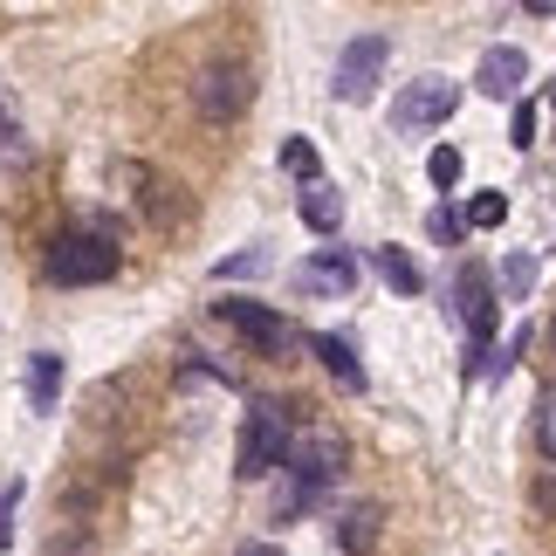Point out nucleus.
Wrapping results in <instances>:
<instances>
[{
	"label": "nucleus",
	"mask_w": 556,
	"mask_h": 556,
	"mask_svg": "<svg viewBox=\"0 0 556 556\" xmlns=\"http://www.w3.org/2000/svg\"><path fill=\"white\" fill-rule=\"evenodd\" d=\"M344 467H351V440L337 433L330 419H309V426H295V440H289V460H282V475L295 488H309V495H324V488L344 481Z\"/></svg>",
	"instance_id": "1"
},
{
	"label": "nucleus",
	"mask_w": 556,
	"mask_h": 556,
	"mask_svg": "<svg viewBox=\"0 0 556 556\" xmlns=\"http://www.w3.org/2000/svg\"><path fill=\"white\" fill-rule=\"evenodd\" d=\"M289 440H295V413L289 399H254L248 419H241V481H262L289 460Z\"/></svg>",
	"instance_id": "2"
},
{
	"label": "nucleus",
	"mask_w": 556,
	"mask_h": 556,
	"mask_svg": "<svg viewBox=\"0 0 556 556\" xmlns=\"http://www.w3.org/2000/svg\"><path fill=\"white\" fill-rule=\"evenodd\" d=\"M111 275H117V248L103 233H62V241H49V282L83 289V282H111Z\"/></svg>",
	"instance_id": "3"
},
{
	"label": "nucleus",
	"mask_w": 556,
	"mask_h": 556,
	"mask_svg": "<svg viewBox=\"0 0 556 556\" xmlns=\"http://www.w3.org/2000/svg\"><path fill=\"white\" fill-rule=\"evenodd\" d=\"M460 111V83H446V76H419V83H405L399 103H392V124L405 138H419V131H433V124H446Z\"/></svg>",
	"instance_id": "4"
},
{
	"label": "nucleus",
	"mask_w": 556,
	"mask_h": 556,
	"mask_svg": "<svg viewBox=\"0 0 556 556\" xmlns=\"http://www.w3.org/2000/svg\"><path fill=\"white\" fill-rule=\"evenodd\" d=\"M454 316L467 324V337H475V357H467V371H481V357H495L488 344H495V282L467 262L460 275H454Z\"/></svg>",
	"instance_id": "5"
},
{
	"label": "nucleus",
	"mask_w": 556,
	"mask_h": 556,
	"mask_svg": "<svg viewBox=\"0 0 556 556\" xmlns=\"http://www.w3.org/2000/svg\"><path fill=\"white\" fill-rule=\"evenodd\" d=\"M248 97H254V76L241 62H213V70H200V83H192V103H200L206 124H233L248 111Z\"/></svg>",
	"instance_id": "6"
},
{
	"label": "nucleus",
	"mask_w": 556,
	"mask_h": 556,
	"mask_svg": "<svg viewBox=\"0 0 556 556\" xmlns=\"http://www.w3.org/2000/svg\"><path fill=\"white\" fill-rule=\"evenodd\" d=\"M384 62H392V41H384V35H357L351 49L337 55V76H330V90H337V103H365V97L378 90Z\"/></svg>",
	"instance_id": "7"
},
{
	"label": "nucleus",
	"mask_w": 556,
	"mask_h": 556,
	"mask_svg": "<svg viewBox=\"0 0 556 556\" xmlns=\"http://www.w3.org/2000/svg\"><path fill=\"white\" fill-rule=\"evenodd\" d=\"M220 316H227V324L241 330L262 357H289V351H295V324H289V316H275L268 303H248V295H233V303H220Z\"/></svg>",
	"instance_id": "8"
},
{
	"label": "nucleus",
	"mask_w": 556,
	"mask_h": 556,
	"mask_svg": "<svg viewBox=\"0 0 556 556\" xmlns=\"http://www.w3.org/2000/svg\"><path fill=\"white\" fill-rule=\"evenodd\" d=\"M522 83H529V55L516 41H495V49H481L475 62V90L495 97V103H522Z\"/></svg>",
	"instance_id": "9"
},
{
	"label": "nucleus",
	"mask_w": 556,
	"mask_h": 556,
	"mask_svg": "<svg viewBox=\"0 0 556 556\" xmlns=\"http://www.w3.org/2000/svg\"><path fill=\"white\" fill-rule=\"evenodd\" d=\"M295 289L303 295H351L357 289V254L324 248V254H309V262H295Z\"/></svg>",
	"instance_id": "10"
},
{
	"label": "nucleus",
	"mask_w": 556,
	"mask_h": 556,
	"mask_svg": "<svg viewBox=\"0 0 556 556\" xmlns=\"http://www.w3.org/2000/svg\"><path fill=\"white\" fill-rule=\"evenodd\" d=\"M309 351L324 357V371H330L337 384H351V392H365V365H357V351L344 344V337H330V330H324V337H309Z\"/></svg>",
	"instance_id": "11"
},
{
	"label": "nucleus",
	"mask_w": 556,
	"mask_h": 556,
	"mask_svg": "<svg viewBox=\"0 0 556 556\" xmlns=\"http://www.w3.org/2000/svg\"><path fill=\"white\" fill-rule=\"evenodd\" d=\"M371 268L384 275V289H392V295H419L426 289V275H419V262L405 248H371Z\"/></svg>",
	"instance_id": "12"
},
{
	"label": "nucleus",
	"mask_w": 556,
	"mask_h": 556,
	"mask_svg": "<svg viewBox=\"0 0 556 556\" xmlns=\"http://www.w3.org/2000/svg\"><path fill=\"white\" fill-rule=\"evenodd\" d=\"M55 399H62V357L35 351L28 357V405H35V413H55Z\"/></svg>",
	"instance_id": "13"
},
{
	"label": "nucleus",
	"mask_w": 556,
	"mask_h": 556,
	"mask_svg": "<svg viewBox=\"0 0 556 556\" xmlns=\"http://www.w3.org/2000/svg\"><path fill=\"white\" fill-rule=\"evenodd\" d=\"M337 220H344V192H337L330 179L303 186V227H316V233H337Z\"/></svg>",
	"instance_id": "14"
},
{
	"label": "nucleus",
	"mask_w": 556,
	"mask_h": 556,
	"mask_svg": "<svg viewBox=\"0 0 556 556\" xmlns=\"http://www.w3.org/2000/svg\"><path fill=\"white\" fill-rule=\"evenodd\" d=\"M371 536H378V502H357L351 516L337 522V549H344V556H365Z\"/></svg>",
	"instance_id": "15"
},
{
	"label": "nucleus",
	"mask_w": 556,
	"mask_h": 556,
	"mask_svg": "<svg viewBox=\"0 0 556 556\" xmlns=\"http://www.w3.org/2000/svg\"><path fill=\"white\" fill-rule=\"evenodd\" d=\"M282 173H289V179H303V186L324 179V159H316V144H309V138H289V144H282Z\"/></svg>",
	"instance_id": "16"
},
{
	"label": "nucleus",
	"mask_w": 556,
	"mask_h": 556,
	"mask_svg": "<svg viewBox=\"0 0 556 556\" xmlns=\"http://www.w3.org/2000/svg\"><path fill=\"white\" fill-rule=\"evenodd\" d=\"M495 282H502V295H508V303H522V295L536 289V254H508Z\"/></svg>",
	"instance_id": "17"
},
{
	"label": "nucleus",
	"mask_w": 556,
	"mask_h": 556,
	"mask_svg": "<svg viewBox=\"0 0 556 556\" xmlns=\"http://www.w3.org/2000/svg\"><path fill=\"white\" fill-rule=\"evenodd\" d=\"M21 159H28V144H21L14 103H8V90H0V173H8V165H21Z\"/></svg>",
	"instance_id": "18"
},
{
	"label": "nucleus",
	"mask_w": 556,
	"mask_h": 556,
	"mask_svg": "<svg viewBox=\"0 0 556 556\" xmlns=\"http://www.w3.org/2000/svg\"><path fill=\"white\" fill-rule=\"evenodd\" d=\"M460 220H467V227H502V220H508V200H502V192H475Z\"/></svg>",
	"instance_id": "19"
},
{
	"label": "nucleus",
	"mask_w": 556,
	"mask_h": 556,
	"mask_svg": "<svg viewBox=\"0 0 556 556\" xmlns=\"http://www.w3.org/2000/svg\"><path fill=\"white\" fill-rule=\"evenodd\" d=\"M426 179H433L440 192L460 186V152H454V144H433V159H426Z\"/></svg>",
	"instance_id": "20"
},
{
	"label": "nucleus",
	"mask_w": 556,
	"mask_h": 556,
	"mask_svg": "<svg viewBox=\"0 0 556 556\" xmlns=\"http://www.w3.org/2000/svg\"><path fill=\"white\" fill-rule=\"evenodd\" d=\"M508 144H516V152H529V144H536V103H516V117H508Z\"/></svg>",
	"instance_id": "21"
},
{
	"label": "nucleus",
	"mask_w": 556,
	"mask_h": 556,
	"mask_svg": "<svg viewBox=\"0 0 556 556\" xmlns=\"http://www.w3.org/2000/svg\"><path fill=\"white\" fill-rule=\"evenodd\" d=\"M536 446H543V460H556V384L543 392V413H536Z\"/></svg>",
	"instance_id": "22"
},
{
	"label": "nucleus",
	"mask_w": 556,
	"mask_h": 556,
	"mask_svg": "<svg viewBox=\"0 0 556 556\" xmlns=\"http://www.w3.org/2000/svg\"><path fill=\"white\" fill-rule=\"evenodd\" d=\"M262 268H268V254H262V248H248V254H227V262L213 268V275H220V282H233V275H262Z\"/></svg>",
	"instance_id": "23"
},
{
	"label": "nucleus",
	"mask_w": 556,
	"mask_h": 556,
	"mask_svg": "<svg viewBox=\"0 0 556 556\" xmlns=\"http://www.w3.org/2000/svg\"><path fill=\"white\" fill-rule=\"evenodd\" d=\"M14 516H21V481H8V488H0V549L14 543Z\"/></svg>",
	"instance_id": "24"
},
{
	"label": "nucleus",
	"mask_w": 556,
	"mask_h": 556,
	"mask_svg": "<svg viewBox=\"0 0 556 556\" xmlns=\"http://www.w3.org/2000/svg\"><path fill=\"white\" fill-rule=\"evenodd\" d=\"M426 227H433V241H446V248H454L467 220H460V213H454V206H433V220H426Z\"/></svg>",
	"instance_id": "25"
},
{
	"label": "nucleus",
	"mask_w": 556,
	"mask_h": 556,
	"mask_svg": "<svg viewBox=\"0 0 556 556\" xmlns=\"http://www.w3.org/2000/svg\"><path fill=\"white\" fill-rule=\"evenodd\" d=\"M241 556H282V549H275V543H254V549H241Z\"/></svg>",
	"instance_id": "26"
}]
</instances>
